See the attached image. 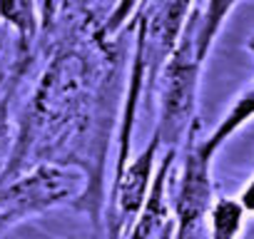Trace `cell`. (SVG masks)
Returning <instances> with one entry per match:
<instances>
[{
  "label": "cell",
  "instance_id": "cell-12",
  "mask_svg": "<svg viewBox=\"0 0 254 239\" xmlns=\"http://www.w3.org/2000/svg\"><path fill=\"white\" fill-rule=\"evenodd\" d=\"M247 48H249V53H252V55H254V35H252V38H249V45H247Z\"/></svg>",
  "mask_w": 254,
  "mask_h": 239
},
{
  "label": "cell",
  "instance_id": "cell-2",
  "mask_svg": "<svg viewBox=\"0 0 254 239\" xmlns=\"http://www.w3.org/2000/svg\"><path fill=\"white\" fill-rule=\"evenodd\" d=\"M82 192V177L75 170L40 165L30 175L0 182V232L8 227L70 202Z\"/></svg>",
  "mask_w": 254,
  "mask_h": 239
},
{
  "label": "cell",
  "instance_id": "cell-9",
  "mask_svg": "<svg viewBox=\"0 0 254 239\" xmlns=\"http://www.w3.org/2000/svg\"><path fill=\"white\" fill-rule=\"evenodd\" d=\"M209 239H237L242 227H244V217L247 212L242 209V204L237 202V197H219L212 202L209 212Z\"/></svg>",
  "mask_w": 254,
  "mask_h": 239
},
{
  "label": "cell",
  "instance_id": "cell-11",
  "mask_svg": "<svg viewBox=\"0 0 254 239\" xmlns=\"http://www.w3.org/2000/svg\"><path fill=\"white\" fill-rule=\"evenodd\" d=\"M237 202L242 204V209H244L247 214H254V175H252V177H249V182L242 187V192H239Z\"/></svg>",
  "mask_w": 254,
  "mask_h": 239
},
{
  "label": "cell",
  "instance_id": "cell-4",
  "mask_svg": "<svg viewBox=\"0 0 254 239\" xmlns=\"http://www.w3.org/2000/svg\"><path fill=\"white\" fill-rule=\"evenodd\" d=\"M212 157L199 150V142H190L185 165L175 187V239H192L199 232L202 219L212 207Z\"/></svg>",
  "mask_w": 254,
  "mask_h": 239
},
{
  "label": "cell",
  "instance_id": "cell-10",
  "mask_svg": "<svg viewBox=\"0 0 254 239\" xmlns=\"http://www.w3.org/2000/svg\"><path fill=\"white\" fill-rule=\"evenodd\" d=\"M0 18L18 30L23 45L30 43V38L35 33V8H33V0H0Z\"/></svg>",
  "mask_w": 254,
  "mask_h": 239
},
{
  "label": "cell",
  "instance_id": "cell-8",
  "mask_svg": "<svg viewBox=\"0 0 254 239\" xmlns=\"http://www.w3.org/2000/svg\"><path fill=\"white\" fill-rule=\"evenodd\" d=\"M237 3H239V0H207L204 13L197 18V23H192L194 25V50H197V58L202 62H204L214 38L219 35L227 15L232 13V8Z\"/></svg>",
  "mask_w": 254,
  "mask_h": 239
},
{
  "label": "cell",
  "instance_id": "cell-13",
  "mask_svg": "<svg viewBox=\"0 0 254 239\" xmlns=\"http://www.w3.org/2000/svg\"><path fill=\"white\" fill-rule=\"evenodd\" d=\"M110 239H120V234H117V232H112V229H110Z\"/></svg>",
  "mask_w": 254,
  "mask_h": 239
},
{
  "label": "cell",
  "instance_id": "cell-7",
  "mask_svg": "<svg viewBox=\"0 0 254 239\" xmlns=\"http://www.w3.org/2000/svg\"><path fill=\"white\" fill-rule=\"evenodd\" d=\"M252 120H254V82L239 92V97L232 102V107L227 110V115L219 120V125L214 127V132H212L207 140L199 142V150H202L204 155L214 157L217 150H219L237 130H242L247 122H252Z\"/></svg>",
  "mask_w": 254,
  "mask_h": 239
},
{
  "label": "cell",
  "instance_id": "cell-5",
  "mask_svg": "<svg viewBox=\"0 0 254 239\" xmlns=\"http://www.w3.org/2000/svg\"><path fill=\"white\" fill-rule=\"evenodd\" d=\"M157 135H152L150 145L135 157L132 162L117 165V177H115V222L110 224L117 234L130 229L140 207L147 199L152 175L157 170V150H160Z\"/></svg>",
  "mask_w": 254,
  "mask_h": 239
},
{
  "label": "cell",
  "instance_id": "cell-6",
  "mask_svg": "<svg viewBox=\"0 0 254 239\" xmlns=\"http://www.w3.org/2000/svg\"><path fill=\"white\" fill-rule=\"evenodd\" d=\"M175 160V150H170L160 167L157 175L152 177L150 192L145 204L140 207L132 227H130V239H167L170 237V212H167V175Z\"/></svg>",
  "mask_w": 254,
  "mask_h": 239
},
{
  "label": "cell",
  "instance_id": "cell-14",
  "mask_svg": "<svg viewBox=\"0 0 254 239\" xmlns=\"http://www.w3.org/2000/svg\"><path fill=\"white\" fill-rule=\"evenodd\" d=\"M0 135H3V130H0Z\"/></svg>",
  "mask_w": 254,
  "mask_h": 239
},
{
  "label": "cell",
  "instance_id": "cell-3",
  "mask_svg": "<svg viewBox=\"0 0 254 239\" xmlns=\"http://www.w3.org/2000/svg\"><path fill=\"white\" fill-rule=\"evenodd\" d=\"M142 3L145 18L140 23V43L135 60L142 72H150V77H155L182 38L185 18L192 0H142Z\"/></svg>",
  "mask_w": 254,
  "mask_h": 239
},
{
  "label": "cell",
  "instance_id": "cell-1",
  "mask_svg": "<svg viewBox=\"0 0 254 239\" xmlns=\"http://www.w3.org/2000/svg\"><path fill=\"white\" fill-rule=\"evenodd\" d=\"M162 67L165 72L160 77V122L155 127V135L160 142L175 145L185 132L192 130L194 122V102L202 67V60L194 50V25L185 30Z\"/></svg>",
  "mask_w": 254,
  "mask_h": 239
}]
</instances>
